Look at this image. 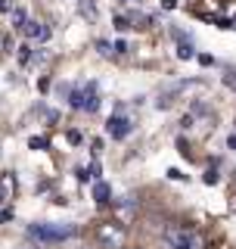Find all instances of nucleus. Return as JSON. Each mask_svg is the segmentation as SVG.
<instances>
[{
    "label": "nucleus",
    "mask_w": 236,
    "mask_h": 249,
    "mask_svg": "<svg viewBox=\"0 0 236 249\" xmlns=\"http://www.w3.org/2000/svg\"><path fill=\"white\" fill-rule=\"evenodd\" d=\"M13 28H25V22H28V16H25V10H19V6H13Z\"/></svg>",
    "instance_id": "9d476101"
},
{
    "label": "nucleus",
    "mask_w": 236,
    "mask_h": 249,
    "mask_svg": "<svg viewBox=\"0 0 236 249\" xmlns=\"http://www.w3.org/2000/svg\"><path fill=\"white\" fill-rule=\"evenodd\" d=\"M106 131H109L115 140L128 137V134H131V119H124V115H112V119L106 122Z\"/></svg>",
    "instance_id": "423d86ee"
},
{
    "label": "nucleus",
    "mask_w": 236,
    "mask_h": 249,
    "mask_svg": "<svg viewBox=\"0 0 236 249\" xmlns=\"http://www.w3.org/2000/svg\"><path fill=\"white\" fill-rule=\"evenodd\" d=\"M121 3H137V0H121Z\"/></svg>",
    "instance_id": "aec40b11"
},
{
    "label": "nucleus",
    "mask_w": 236,
    "mask_h": 249,
    "mask_svg": "<svg viewBox=\"0 0 236 249\" xmlns=\"http://www.w3.org/2000/svg\"><path fill=\"white\" fill-rule=\"evenodd\" d=\"M68 103L75 109H84V112H93V109L100 106V93H97V84H81V88L72 90V97H68Z\"/></svg>",
    "instance_id": "f03ea898"
},
{
    "label": "nucleus",
    "mask_w": 236,
    "mask_h": 249,
    "mask_svg": "<svg viewBox=\"0 0 236 249\" xmlns=\"http://www.w3.org/2000/svg\"><path fill=\"white\" fill-rule=\"evenodd\" d=\"M78 13H81L87 22H93L97 19V0H78Z\"/></svg>",
    "instance_id": "6e6552de"
},
{
    "label": "nucleus",
    "mask_w": 236,
    "mask_h": 249,
    "mask_svg": "<svg viewBox=\"0 0 236 249\" xmlns=\"http://www.w3.org/2000/svg\"><path fill=\"white\" fill-rule=\"evenodd\" d=\"M47 146V137H31V150H44Z\"/></svg>",
    "instance_id": "f3484780"
},
{
    "label": "nucleus",
    "mask_w": 236,
    "mask_h": 249,
    "mask_svg": "<svg viewBox=\"0 0 236 249\" xmlns=\"http://www.w3.org/2000/svg\"><path fill=\"white\" fill-rule=\"evenodd\" d=\"M0 13H13V3H10V0H0Z\"/></svg>",
    "instance_id": "6ab92c4d"
},
{
    "label": "nucleus",
    "mask_w": 236,
    "mask_h": 249,
    "mask_svg": "<svg viewBox=\"0 0 236 249\" xmlns=\"http://www.w3.org/2000/svg\"><path fill=\"white\" fill-rule=\"evenodd\" d=\"M25 35L31 37V41H47V37H50V28L44 25V22H25Z\"/></svg>",
    "instance_id": "0eeeda50"
},
{
    "label": "nucleus",
    "mask_w": 236,
    "mask_h": 249,
    "mask_svg": "<svg viewBox=\"0 0 236 249\" xmlns=\"http://www.w3.org/2000/svg\"><path fill=\"white\" fill-rule=\"evenodd\" d=\"M190 249H205V237H202L199 231H196V237H193V243H190Z\"/></svg>",
    "instance_id": "2eb2a0df"
},
{
    "label": "nucleus",
    "mask_w": 236,
    "mask_h": 249,
    "mask_svg": "<svg viewBox=\"0 0 236 249\" xmlns=\"http://www.w3.org/2000/svg\"><path fill=\"white\" fill-rule=\"evenodd\" d=\"M124 228L121 224H112V221H106V224H97V240L103 243L106 249H121L124 246Z\"/></svg>",
    "instance_id": "7ed1b4c3"
},
{
    "label": "nucleus",
    "mask_w": 236,
    "mask_h": 249,
    "mask_svg": "<svg viewBox=\"0 0 236 249\" xmlns=\"http://www.w3.org/2000/svg\"><path fill=\"white\" fill-rule=\"evenodd\" d=\"M93 196H97V202H109V187L97 184V187H93Z\"/></svg>",
    "instance_id": "f8f14e48"
},
{
    "label": "nucleus",
    "mask_w": 236,
    "mask_h": 249,
    "mask_svg": "<svg viewBox=\"0 0 236 249\" xmlns=\"http://www.w3.org/2000/svg\"><path fill=\"white\" fill-rule=\"evenodd\" d=\"M193 237H196V231L186 228V224H174V228L165 231V243H168V249H190Z\"/></svg>",
    "instance_id": "20e7f679"
},
{
    "label": "nucleus",
    "mask_w": 236,
    "mask_h": 249,
    "mask_svg": "<svg viewBox=\"0 0 236 249\" xmlns=\"http://www.w3.org/2000/svg\"><path fill=\"white\" fill-rule=\"evenodd\" d=\"M31 62H34V66H50V62H53V53L47 50V47H41V50L31 53Z\"/></svg>",
    "instance_id": "1a4fd4ad"
},
{
    "label": "nucleus",
    "mask_w": 236,
    "mask_h": 249,
    "mask_svg": "<svg viewBox=\"0 0 236 249\" xmlns=\"http://www.w3.org/2000/svg\"><path fill=\"white\" fill-rule=\"evenodd\" d=\"M115 28H118V31H128V28H134V25H131L128 16H115Z\"/></svg>",
    "instance_id": "4468645a"
},
{
    "label": "nucleus",
    "mask_w": 236,
    "mask_h": 249,
    "mask_svg": "<svg viewBox=\"0 0 236 249\" xmlns=\"http://www.w3.org/2000/svg\"><path fill=\"white\" fill-rule=\"evenodd\" d=\"M6 50H10V35L0 31V53H6Z\"/></svg>",
    "instance_id": "dca6fc26"
},
{
    "label": "nucleus",
    "mask_w": 236,
    "mask_h": 249,
    "mask_svg": "<svg viewBox=\"0 0 236 249\" xmlns=\"http://www.w3.org/2000/svg\"><path fill=\"white\" fill-rule=\"evenodd\" d=\"M177 37H180V35H177ZM177 56H180V59H190V56H193V44H190V41H184V37H180V47H177Z\"/></svg>",
    "instance_id": "9b49d317"
},
{
    "label": "nucleus",
    "mask_w": 236,
    "mask_h": 249,
    "mask_svg": "<svg viewBox=\"0 0 236 249\" xmlns=\"http://www.w3.org/2000/svg\"><path fill=\"white\" fill-rule=\"evenodd\" d=\"M19 249H34V246H19Z\"/></svg>",
    "instance_id": "412c9836"
},
{
    "label": "nucleus",
    "mask_w": 236,
    "mask_h": 249,
    "mask_svg": "<svg viewBox=\"0 0 236 249\" xmlns=\"http://www.w3.org/2000/svg\"><path fill=\"white\" fill-rule=\"evenodd\" d=\"M97 50L103 53V56H112V50H109V44H106V41H97Z\"/></svg>",
    "instance_id": "a211bd4d"
},
{
    "label": "nucleus",
    "mask_w": 236,
    "mask_h": 249,
    "mask_svg": "<svg viewBox=\"0 0 236 249\" xmlns=\"http://www.w3.org/2000/svg\"><path fill=\"white\" fill-rule=\"evenodd\" d=\"M31 53H34V50H31L28 44H22V47H19V62H22V66H28V62H31Z\"/></svg>",
    "instance_id": "ddd939ff"
},
{
    "label": "nucleus",
    "mask_w": 236,
    "mask_h": 249,
    "mask_svg": "<svg viewBox=\"0 0 236 249\" xmlns=\"http://www.w3.org/2000/svg\"><path fill=\"white\" fill-rule=\"evenodd\" d=\"M16 187H19V181L13 171H0V206H6L16 196Z\"/></svg>",
    "instance_id": "39448f33"
},
{
    "label": "nucleus",
    "mask_w": 236,
    "mask_h": 249,
    "mask_svg": "<svg viewBox=\"0 0 236 249\" xmlns=\"http://www.w3.org/2000/svg\"><path fill=\"white\" fill-rule=\"evenodd\" d=\"M28 233L37 240V243H59V240H68L75 233L72 224H31Z\"/></svg>",
    "instance_id": "f257e3e1"
}]
</instances>
